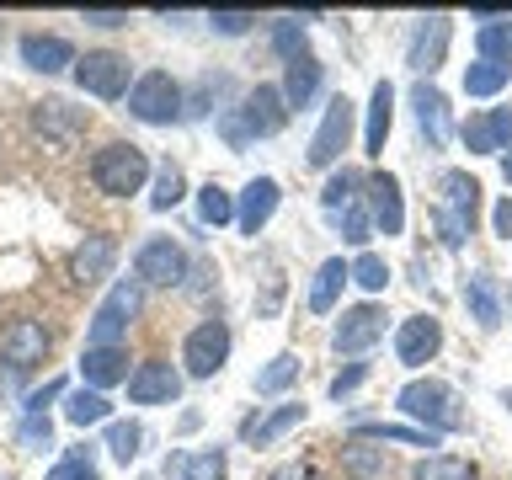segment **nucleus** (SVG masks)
I'll use <instances>...</instances> for the list:
<instances>
[{"label":"nucleus","instance_id":"1","mask_svg":"<svg viewBox=\"0 0 512 480\" xmlns=\"http://www.w3.org/2000/svg\"><path fill=\"white\" fill-rule=\"evenodd\" d=\"M288 123V102H283V86H251L240 96V107H224L219 112V134L235 144V150H246L251 139H272L283 134Z\"/></svg>","mask_w":512,"mask_h":480},{"label":"nucleus","instance_id":"2","mask_svg":"<svg viewBox=\"0 0 512 480\" xmlns=\"http://www.w3.org/2000/svg\"><path fill=\"white\" fill-rule=\"evenodd\" d=\"M150 182V155L128 139H112L91 155V187L107 192V198H134Z\"/></svg>","mask_w":512,"mask_h":480},{"label":"nucleus","instance_id":"3","mask_svg":"<svg viewBox=\"0 0 512 480\" xmlns=\"http://www.w3.org/2000/svg\"><path fill=\"white\" fill-rule=\"evenodd\" d=\"M128 118H139V123H150V128L182 123V118H187V91H182V80L166 75V70H144L134 86H128Z\"/></svg>","mask_w":512,"mask_h":480},{"label":"nucleus","instance_id":"4","mask_svg":"<svg viewBox=\"0 0 512 480\" xmlns=\"http://www.w3.org/2000/svg\"><path fill=\"white\" fill-rule=\"evenodd\" d=\"M443 198H438V230H443V246H464L475 230V214H480V182L470 171H443Z\"/></svg>","mask_w":512,"mask_h":480},{"label":"nucleus","instance_id":"5","mask_svg":"<svg viewBox=\"0 0 512 480\" xmlns=\"http://www.w3.org/2000/svg\"><path fill=\"white\" fill-rule=\"evenodd\" d=\"M395 406L411 416L416 427H427V432H454V427H464V416H459V400H454V390L448 384H438V379H411L406 390L395 395Z\"/></svg>","mask_w":512,"mask_h":480},{"label":"nucleus","instance_id":"6","mask_svg":"<svg viewBox=\"0 0 512 480\" xmlns=\"http://www.w3.org/2000/svg\"><path fill=\"white\" fill-rule=\"evenodd\" d=\"M139 304H144L139 278L112 283V294L96 304V315L86 326V347H123V336H128V326H134V315H139Z\"/></svg>","mask_w":512,"mask_h":480},{"label":"nucleus","instance_id":"7","mask_svg":"<svg viewBox=\"0 0 512 480\" xmlns=\"http://www.w3.org/2000/svg\"><path fill=\"white\" fill-rule=\"evenodd\" d=\"M75 80L86 96L118 102V96H128V86H134V64H128V54H118V48H86V54L75 59Z\"/></svg>","mask_w":512,"mask_h":480},{"label":"nucleus","instance_id":"8","mask_svg":"<svg viewBox=\"0 0 512 480\" xmlns=\"http://www.w3.org/2000/svg\"><path fill=\"white\" fill-rule=\"evenodd\" d=\"M187 246L182 240H171V235H150L144 246L134 251V278L139 288H176L187 278Z\"/></svg>","mask_w":512,"mask_h":480},{"label":"nucleus","instance_id":"9","mask_svg":"<svg viewBox=\"0 0 512 480\" xmlns=\"http://www.w3.org/2000/svg\"><path fill=\"white\" fill-rule=\"evenodd\" d=\"M224 363H230V326H224V320H198L182 342L187 379H214Z\"/></svg>","mask_w":512,"mask_h":480},{"label":"nucleus","instance_id":"10","mask_svg":"<svg viewBox=\"0 0 512 480\" xmlns=\"http://www.w3.org/2000/svg\"><path fill=\"white\" fill-rule=\"evenodd\" d=\"M352 123H358V107H352V96H331V102H326V118H320L315 139H310V166L331 171L336 160L347 155V144H352Z\"/></svg>","mask_w":512,"mask_h":480},{"label":"nucleus","instance_id":"11","mask_svg":"<svg viewBox=\"0 0 512 480\" xmlns=\"http://www.w3.org/2000/svg\"><path fill=\"white\" fill-rule=\"evenodd\" d=\"M48 326L43 320H32V315H22V320H11L6 331H0V363L11 368V374H27V368H38L43 358H48Z\"/></svg>","mask_w":512,"mask_h":480},{"label":"nucleus","instance_id":"12","mask_svg":"<svg viewBox=\"0 0 512 480\" xmlns=\"http://www.w3.org/2000/svg\"><path fill=\"white\" fill-rule=\"evenodd\" d=\"M176 395H182V374L166 358H144L128 374V400L134 406H176Z\"/></svg>","mask_w":512,"mask_h":480},{"label":"nucleus","instance_id":"13","mask_svg":"<svg viewBox=\"0 0 512 480\" xmlns=\"http://www.w3.org/2000/svg\"><path fill=\"white\" fill-rule=\"evenodd\" d=\"M363 203H368V219H374L379 235H400L406 230V198H400V182L390 171H374L363 182Z\"/></svg>","mask_w":512,"mask_h":480},{"label":"nucleus","instance_id":"14","mask_svg":"<svg viewBox=\"0 0 512 480\" xmlns=\"http://www.w3.org/2000/svg\"><path fill=\"white\" fill-rule=\"evenodd\" d=\"M448 38H454V22L448 16H422L416 22V32H411V43H406V64L416 75H438V64H443V54H448Z\"/></svg>","mask_w":512,"mask_h":480},{"label":"nucleus","instance_id":"15","mask_svg":"<svg viewBox=\"0 0 512 480\" xmlns=\"http://www.w3.org/2000/svg\"><path fill=\"white\" fill-rule=\"evenodd\" d=\"M384 342V310L379 304H358V310H342L336 320V352H347V358H363L368 347Z\"/></svg>","mask_w":512,"mask_h":480},{"label":"nucleus","instance_id":"16","mask_svg":"<svg viewBox=\"0 0 512 480\" xmlns=\"http://www.w3.org/2000/svg\"><path fill=\"white\" fill-rule=\"evenodd\" d=\"M278 203H283V187L272 182V176H251V182L240 187V203H235L240 235H262V230H267V219L278 214Z\"/></svg>","mask_w":512,"mask_h":480},{"label":"nucleus","instance_id":"17","mask_svg":"<svg viewBox=\"0 0 512 480\" xmlns=\"http://www.w3.org/2000/svg\"><path fill=\"white\" fill-rule=\"evenodd\" d=\"M438 347H443V326L432 315H411V320H400V331H395V358L406 363V368H422L438 358Z\"/></svg>","mask_w":512,"mask_h":480},{"label":"nucleus","instance_id":"18","mask_svg":"<svg viewBox=\"0 0 512 480\" xmlns=\"http://www.w3.org/2000/svg\"><path fill=\"white\" fill-rule=\"evenodd\" d=\"M112 262H118V240L112 235H86L75 246V256H70V278L80 283V288H96L102 278H112Z\"/></svg>","mask_w":512,"mask_h":480},{"label":"nucleus","instance_id":"19","mask_svg":"<svg viewBox=\"0 0 512 480\" xmlns=\"http://www.w3.org/2000/svg\"><path fill=\"white\" fill-rule=\"evenodd\" d=\"M16 54H22V64L38 75H59L75 64V48H70V38H59V32H22Z\"/></svg>","mask_w":512,"mask_h":480},{"label":"nucleus","instance_id":"20","mask_svg":"<svg viewBox=\"0 0 512 480\" xmlns=\"http://www.w3.org/2000/svg\"><path fill=\"white\" fill-rule=\"evenodd\" d=\"M27 118H32V134H43L48 144H70L80 128H86V107H70V102H59V96H48V102H38Z\"/></svg>","mask_w":512,"mask_h":480},{"label":"nucleus","instance_id":"21","mask_svg":"<svg viewBox=\"0 0 512 480\" xmlns=\"http://www.w3.org/2000/svg\"><path fill=\"white\" fill-rule=\"evenodd\" d=\"M411 107H416V128L427 134L432 150H443L448 134H454V123H448V96L432 86V80H422V86L411 91Z\"/></svg>","mask_w":512,"mask_h":480},{"label":"nucleus","instance_id":"22","mask_svg":"<svg viewBox=\"0 0 512 480\" xmlns=\"http://www.w3.org/2000/svg\"><path fill=\"white\" fill-rule=\"evenodd\" d=\"M80 379H86V390L128 384V347H86L80 352Z\"/></svg>","mask_w":512,"mask_h":480},{"label":"nucleus","instance_id":"23","mask_svg":"<svg viewBox=\"0 0 512 480\" xmlns=\"http://www.w3.org/2000/svg\"><path fill=\"white\" fill-rule=\"evenodd\" d=\"M464 144H470V155H496L512 144V112L496 107V112H475L470 123H464Z\"/></svg>","mask_w":512,"mask_h":480},{"label":"nucleus","instance_id":"24","mask_svg":"<svg viewBox=\"0 0 512 480\" xmlns=\"http://www.w3.org/2000/svg\"><path fill=\"white\" fill-rule=\"evenodd\" d=\"M320 80H326V64L310 59V54L294 59V64H283V102H288V112H294V107L304 112V107H310L315 96H320Z\"/></svg>","mask_w":512,"mask_h":480},{"label":"nucleus","instance_id":"25","mask_svg":"<svg viewBox=\"0 0 512 480\" xmlns=\"http://www.w3.org/2000/svg\"><path fill=\"white\" fill-rule=\"evenodd\" d=\"M224 470H230V454H224V448H192V454L166 459L171 480H224Z\"/></svg>","mask_w":512,"mask_h":480},{"label":"nucleus","instance_id":"26","mask_svg":"<svg viewBox=\"0 0 512 480\" xmlns=\"http://www.w3.org/2000/svg\"><path fill=\"white\" fill-rule=\"evenodd\" d=\"M390 123H395V86H390V80H379L374 96H368V128H363V150L368 155H384Z\"/></svg>","mask_w":512,"mask_h":480},{"label":"nucleus","instance_id":"27","mask_svg":"<svg viewBox=\"0 0 512 480\" xmlns=\"http://www.w3.org/2000/svg\"><path fill=\"white\" fill-rule=\"evenodd\" d=\"M299 422H304V400H288V406L267 411L262 422H256V416H251V422L240 427V438H246V443H256V448H267V443H278L283 432H288V427H299Z\"/></svg>","mask_w":512,"mask_h":480},{"label":"nucleus","instance_id":"28","mask_svg":"<svg viewBox=\"0 0 512 480\" xmlns=\"http://www.w3.org/2000/svg\"><path fill=\"white\" fill-rule=\"evenodd\" d=\"M358 443H406V448H438V432L427 427H400V422H358L352 427Z\"/></svg>","mask_w":512,"mask_h":480},{"label":"nucleus","instance_id":"29","mask_svg":"<svg viewBox=\"0 0 512 480\" xmlns=\"http://www.w3.org/2000/svg\"><path fill=\"white\" fill-rule=\"evenodd\" d=\"M342 283H347V262H342V256L320 262V267H315V283H310V310H315V315H331V310H336V294H342Z\"/></svg>","mask_w":512,"mask_h":480},{"label":"nucleus","instance_id":"30","mask_svg":"<svg viewBox=\"0 0 512 480\" xmlns=\"http://www.w3.org/2000/svg\"><path fill=\"white\" fill-rule=\"evenodd\" d=\"M64 422H70V427L112 422V400L102 390H70V395H64Z\"/></svg>","mask_w":512,"mask_h":480},{"label":"nucleus","instance_id":"31","mask_svg":"<svg viewBox=\"0 0 512 480\" xmlns=\"http://www.w3.org/2000/svg\"><path fill=\"white\" fill-rule=\"evenodd\" d=\"M464 304H470V315L480 320V326H502V299H496V288H491V272H475L470 283H464Z\"/></svg>","mask_w":512,"mask_h":480},{"label":"nucleus","instance_id":"32","mask_svg":"<svg viewBox=\"0 0 512 480\" xmlns=\"http://www.w3.org/2000/svg\"><path fill=\"white\" fill-rule=\"evenodd\" d=\"M475 48H480V59H491V64H512V11L480 27L475 32Z\"/></svg>","mask_w":512,"mask_h":480},{"label":"nucleus","instance_id":"33","mask_svg":"<svg viewBox=\"0 0 512 480\" xmlns=\"http://www.w3.org/2000/svg\"><path fill=\"white\" fill-rule=\"evenodd\" d=\"M411 480H480V475H475V464L459 459V454H427L411 470Z\"/></svg>","mask_w":512,"mask_h":480},{"label":"nucleus","instance_id":"34","mask_svg":"<svg viewBox=\"0 0 512 480\" xmlns=\"http://www.w3.org/2000/svg\"><path fill=\"white\" fill-rule=\"evenodd\" d=\"M187 198V176H182V166L176 160H166V166L155 171V192H150V208L155 214H166V208H176Z\"/></svg>","mask_w":512,"mask_h":480},{"label":"nucleus","instance_id":"35","mask_svg":"<svg viewBox=\"0 0 512 480\" xmlns=\"http://www.w3.org/2000/svg\"><path fill=\"white\" fill-rule=\"evenodd\" d=\"M342 470H347L352 480H384V454L352 438V443L342 448Z\"/></svg>","mask_w":512,"mask_h":480},{"label":"nucleus","instance_id":"36","mask_svg":"<svg viewBox=\"0 0 512 480\" xmlns=\"http://www.w3.org/2000/svg\"><path fill=\"white\" fill-rule=\"evenodd\" d=\"M294 379H299V358H294V352H278V358L256 374V395H283Z\"/></svg>","mask_w":512,"mask_h":480},{"label":"nucleus","instance_id":"37","mask_svg":"<svg viewBox=\"0 0 512 480\" xmlns=\"http://www.w3.org/2000/svg\"><path fill=\"white\" fill-rule=\"evenodd\" d=\"M198 219L214 224V230H219V224H230V219H235V198H230L219 182H203V187H198Z\"/></svg>","mask_w":512,"mask_h":480},{"label":"nucleus","instance_id":"38","mask_svg":"<svg viewBox=\"0 0 512 480\" xmlns=\"http://www.w3.org/2000/svg\"><path fill=\"white\" fill-rule=\"evenodd\" d=\"M507 64H491V59H480V64H470V70H464V96H496L507 86Z\"/></svg>","mask_w":512,"mask_h":480},{"label":"nucleus","instance_id":"39","mask_svg":"<svg viewBox=\"0 0 512 480\" xmlns=\"http://www.w3.org/2000/svg\"><path fill=\"white\" fill-rule=\"evenodd\" d=\"M331 219H336V230H342L347 246H363V240L374 235V219H368V203H363V198H358V203H342Z\"/></svg>","mask_w":512,"mask_h":480},{"label":"nucleus","instance_id":"40","mask_svg":"<svg viewBox=\"0 0 512 480\" xmlns=\"http://www.w3.org/2000/svg\"><path fill=\"white\" fill-rule=\"evenodd\" d=\"M139 443H144V427L139 422H107V454L118 464H134L139 459Z\"/></svg>","mask_w":512,"mask_h":480},{"label":"nucleus","instance_id":"41","mask_svg":"<svg viewBox=\"0 0 512 480\" xmlns=\"http://www.w3.org/2000/svg\"><path fill=\"white\" fill-rule=\"evenodd\" d=\"M358 198H363V176L342 166V171L326 182V192H320V208H326V214H336L342 203H358Z\"/></svg>","mask_w":512,"mask_h":480},{"label":"nucleus","instance_id":"42","mask_svg":"<svg viewBox=\"0 0 512 480\" xmlns=\"http://www.w3.org/2000/svg\"><path fill=\"white\" fill-rule=\"evenodd\" d=\"M347 278L358 283V288H368V294H384V288H390V267H384V256L358 251V262L347 267Z\"/></svg>","mask_w":512,"mask_h":480},{"label":"nucleus","instance_id":"43","mask_svg":"<svg viewBox=\"0 0 512 480\" xmlns=\"http://www.w3.org/2000/svg\"><path fill=\"white\" fill-rule=\"evenodd\" d=\"M272 48H278V59H304V27H299V16H283L278 27H272Z\"/></svg>","mask_w":512,"mask_h":480},{"label":"nucleus","instance_id":"44","mask_svg":"<svg viewBox=\"0 0 512 480\" xmlns=\"http://www.w3.org/2000/svg\"><path fill=\"white\" fill-rule=\"evenodd\" d=\"M48 480H102V475H96V464H91V448L80 443L75 454H64L54 464V475H48Z\"/></svg>","mask_w":512,"mask_h":480},{"label":"nucleus","instance_id":"45","mask_svg":"<svg viewBox=\"0 0 512 480\" xmlns=\"http://www.w3.org/2000/svg\"><path fill=\"white\" fill-rule=\"evenodd\" d=\"M230 86H235L230 75H203V80H198V96L187 102V118H203V112H208V102H214V96H224Z\"/></svg>","mask_w":512,"mask_h":480},{"label":"nucleus","instance_id":"46","mask_svg":"<svg viewBox=\"0 0 512 480\" xmlns=\"http://www.w3.org/2000/svg\"><path fill=\"white\" fill-rule=\"evenodd\" d=\"M256 16L251 11H208V27L219 32V38H240V32H251Z\"/></svg>","mask_w":512,"mask_h":480},{"label":"nucleus","instance_id":"47","mask_svg":"<svg viewBox=\"0 0 512 480\" xmlns=\"http://www.w3.org/2000/svg\"><path fill=\"white\" fill-rule=\"evenodd\" d=\"M22 443L32 448V454H43V448L54 443V432H48V416H27V422H22Z\"/></svg>","mask_w":512,"mask_h":480},{"label":"nucleus","instance_id":"48","mask_svg":"<svg viewBox=\"0 0 512 480\" xmlns=\"http://www.w3.org/2000/svg\"><path fill=\"white\" fill-rule=\"evenodd\" d=\"M363 379H368V363H347V368H342V374H336V379H331V395H336V400H342L347 390H358V384H363Z\"/></svg>","mask_w":512,"mask_h":480},{"label":"nucleus","instance_id":"49","mask_svg":"<svg viewBox=\"0 0 512 480\" xmlns=\"http://www.w3.org/2000/svg\"><path fill=\"white\" fill-rule=\"evenodd\" d=\"M54 395H64V384H59V379H48L43 390H32V395H27V416H43V406H48Z\"/></svg>","mask_w":512,"mask_h":480},{"label":"nucleus","instance_id":"50","mask_svg":"<svg viewBox=\"0 0 512 480\" xmlns=\"http://www.w3.org/2000/svg\"><path fill=\"white\" fill-rule=\"evenodd\" d=\"M80 22H91V27H128V11H80Z\"/></svg>","mask_w":512,"mask_h":480},{"label":"nucleus","instance_id":"51","mask_svg":"<svg viewBox=\"0 0 512 480\" xmlns=\"http://www.w3.org/2000/svg\"><path fill=\"white\" fill-rule=\"evenodd\" d=\"M496 235H502V240H512V198H502V203H496Z\"/></svg>","mask_w":512,"mask_h":480},{"label":"nucleus","instance_id":"52","mask_svg":"<svg viewBox=\"0 0 512 480\" xmlns=\"http://www.w3.org/2000/svg\"><path fill=\"white\" fill-rule=\"evenodd\" d=\"M272 480H310V475H304V470H278Z\"/></svg>","mask_w":512,"mask_h":480},{"label":"nucleus","instance_id":"53","mask_svg":"<svg viewBox=\"0 0 512 480\" xmlns=\"http://www.w3.org/2000/svg\"><path fill=\"white\" fill-rule=\"evenodd\" d=\"M502 176H507V182H512V155H502Z\"/></svg>","mask_w":512,"mask_h":480}]
</instances>
